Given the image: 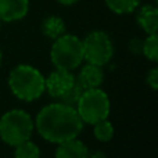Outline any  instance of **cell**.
<instances>
[{
    "mask_svg": "<svg viewBox=\"0 0 158 158\" xmlns=\"http://www.w3.org/2000/svg\"><path fill=\"white\" fill-rule=\"evenodd\" d=\"M29 10V0H0V21L22 19Z\"/></svg>",
    "mask_w": 158,
    "mask_h": 158,
    "instance_id": "8",
    "label": "cell"
},
{
    "mask_svg": "<svg viewBox=\"0 0 158 158\" xmlns=\"http://www.w3.org/2000/svg\"><path fill=\"white\" fill-rule=\"evenodd\" d=\"M147 83L153 90L158 89V69L153 68L147 75Z\"/></svg>",
    "mask_w": 158,
    "mask_h": 158,
    "instance_id": "18",
    "label": "cell"
},
{
    "mask_svg": "<svg viewBox=\"0 0 158 158\" xmlns=\"http://www.w3.org/2000/svg\"><path fill=\"white\" fill-rule=\"evenodd\" d=\"M14 158H40V150L33 142L25 140L15 146Z\"/></svg>",
    "mask_w": 158,
    "mask_h": 158,
    "instance_id": "15",
    "label": "cell"
},
{
    "mask_svg": "<svg viewBox=\"0 0 158 158\" xmlns=\"http://www.w3.org/2000/svg\"><path fill=\"white\" fill-rule=\"evenodd\" d=\"M137 24L142 27V29L144 31L147 35H153L157 33L158 29V10L156 6H143L137 13Z\"/></svg>",
    "mask_w": 158,
    "mask_h": 158,
    "instance_id": "11",
    "label": "cell"
},
{
    "mask_svg": "<svg viewBox=\"0 0 158 158\" xmlns=\"http://www.w3.org/2000/svg\"><path fill=\"white\" fill-rule=\"evenodd\" d=\"M140 0H106L107 7L115 14H129L133 13L139 7Z\"/></svg>",
    "mask_w": 158,
    "mask_h": 158,
    "instance_id": "13",
    "label": "cell"
},
{
    "mask_svg": "<svg viewBox=\"0 0 158 158\" xmlns=\"http://www.w3.org/2000/svg\"><path fill=\"white\" fill-rule=\"evenodd\" d=\"M87 147L78 140V137L58 143L56 150V158H86Z\"/></svg>",
    "mask_w": 158,
    "mask_h": 158,
    "instance_id": "10",
    "label": "cell"
},
{
    "mask_svg": "<svg viewBox=\"0 0 158 158\" xmlns=\"http://www.w3.org/2000/svg\"><path fill=\"white\" fill-rule=\"evenodd\" d=\"M0 63H2V52H0Z\"/></svg>",
    "mask_w": 158,
    "mask_h": 158,
    "instance_id": "22",
    "label": "cell"
},
{
    "mask_svg": "<svg viewBox=\"0 0 158 158\" xmlns=\"http://www.w3.org/2000/svg\"><path fill=\"white\" fill-rule=\"evenodd\" d=\"M33 129L35 121L24 110H11L0 118V139L13 147L29 140Z\"/></svg>",
    "mask_w": 158,
    "mask_h": 158,
    "instance_id": "3",
    "label": "cell"
},
{
    "mask_svg": "<svg viewBox=\"0 0 158 158\" xmlns=\"http://www.w3.org/2000/svg\"><path fill=\"white\" fill-rule=\"evenodd\" d=\"M142 53L153 63L158 61V36L157 33L147 35V38L142 42Z\"/></svg>",
    "mask_w": 158,
    "mask_h": 158,
    "instance_id": "16",
    "label": "cell"
},
{
    "mask_svg": "<svg viewBox=\"0 0 158 158\" xmlns=\"http://www.w3.org/2000/svg\"><path fill=\"white\" fill-rule=\"evenodd\" d=\"M0 25H2V21H0Z\"/></svg>",
    "mask_w": 158,
    "mask_h": 158,
    "instance_id": "23",
    "label": "cell"
},
{
    "mask_svg": "<svg viewBox=\"0 0 158 158\" xmlns=\"http://www.w3.org/2000/svg\"><path fill=\"white\" fill-rule=\"evenodd\" d=\"M50 57L56 68L67 69V71L78 68L83 61L82 40L75 35L64 33L60 38L54 39Z\"/></svg>",
    "mask_w": 158,
    "mask_h": 158,
    "instance_id": "4",
    "label": "cell"
},
{
    "mask_svg": "<svg viewBox=\"0 0 158 158\" xmlns=\"http://www.w3.org/2000/svg\"><path fill=\"white\" fill-rule=\"evenodd\" d=\"M83 46V61L89 64L104 67L111 61L114 56V46L107 33L101 31L90 32L82 40Z\"/></svg>",
    "mask_w": 158,
    "mask_h": 158,
    "instance_id": "6",
    "label": "cell"
},
{
    "mask_svg": "<svg viewBox=\"0 0 158 158\" xmlns=\"http://www.w3.org/2000/svg\"><path fill=\"white\" fill-rule=\"evenodd\" d=\"M75 83V75L71 71L56 68L47 78H44V89L52 97L60 98Z\"/></svg>",
    "mask_w": 158,
    "mask_h": 158,
    "instance_id": "7",
    "label": "cell"
},
{
    "mask_svg": "<svg viewBox=\"0 0 158 158\" xmlns=\"http://www.w3.org/2000/svg\"><path fill=\"white\" fill-rule=\"evenodd\" d=\"M8 86L13 94L22 101H33L44 92V77L32 65H17L8 75Z\"/></svg>",
    "mask_w": 158,
    "mask_h": 158,
    "instance_id": "2",
    "label": "cell"
},
{
    "mask_svg": "<svg viewBox=\"0 0 158 158\" xmlns=\"http://www.w3.org/2000/svg\"><path fill=\"white\" fill-rule=\"evenodd\" d=\"M93 133L98 142H110L114 136V126L108 119H101L93 123Z\"/></svg>",
    "mask_w": 158,
    "mask_h": 158,
    "instance_id": "14",
    "label": "cell"
},
{
    "mask_svg": "<svg viewBox=\"0 0 158 158\" xmlns=\"http://www.w3.org/2000/svg\"><path fill=\"white\" fill-rule=\"evenodd\" d=\"M35 128L44 140L50 143H61L78 137L83 129V121L78 115L75 107L60 101L43 107L36 115Z\"/></svg>",
    "mask_w": 158,
    "mask_h": 158,
    "instance_id": "1",
    "label": "cell"
},
{
    "mask_svg": "<svg viewBox=\"0 0 158 158\" xmlns=\"http://www.w3.org/2000/svg\"><path fill=\"white\" fill-rule=\"evenodd\" d=\"M86 158H107V157L101 151H87Z\"/></svg>",
    "mask_w": 158,
    "mask_h": 158,
    "instance_id": "20",
    "label": "cell"
},
{
    "mask_svg": "<svg viewBox=\"0 0 158 158\" xmlns=\"http://www.w3.org/2000/svg\"><path fill=\"white\" fill-rule=\"evenodd\" d=\"M75 81H77V83L83 90L100 87V85L103 83V81H104L103 67L87 63L86 65L82 67L78 77H75Z\"/></svg>",
    "mask_w": 158,
    "mask_h": 158,
    "instance_id": "9",
    "label": "cell"
},
{
    "mask_svg": "<svg viewBox=\"0 0 158 158\" xmlns=\"http://www.w3.org/2000/svg\"><path fill=\"white\" fill-rule=\"evenodd\" d=\"M82 93H83V89H82V87L77 83V81H75V83L72 85L71 89H68L60 98H57V100L63 104H67V106L75 107L78 103V100H79V97L82 96Z\"/></svg>",
    "mask_w": 158,
    "mask_h": 158,
    "instance_id": "17",
    "label": "cell"
},
{
    "mask_svg": "<svg viewBox=\"0 0 158 158\" xmlns=\"http://www.w3.org/2000/svg\"><path fill=\"white\" fill-rule=\"evenodd\" d=\"M57 2L61 3V4H64V6H71V4H75L78 0H57Z\"/></svg>",
    "mask_w": 158,
    "mask_h": 158,
    "instance_id": "21",
    "label": "cell"
},
{
    "mask_svg": "<svg viewBox=\"0 0 158 158\" xmlns=\"http://www.w3.org/2000/svg\"><path fill=\"white\" fill-rule=\"evenodd\" d=\"M132 53H142V42L137 40V39H133L131 42V46H129Z\"/></svg>",
    "mask_w": 158,
    "mask_h": 158,
    "instance_id": "19",
    "label": "cell"
},
{
    "mask_svg": "<svg viewBox=\"0 0 158 158\" xmlns=\"http://www.w3.org/2000/svg\"><path fill=\"white\" fill-rule=\"evenodd\" d=\"M75 110L83 123L93 125L101 119H107L110 114V98L100 87L83 90Z\"/></svg>",
    "mask_w": 158,
    "mask_h": 158,
    "instance_id": "5",
    "label": "cell"
},
{
    "mask_svg": "<svg viewBox=\"0 0 158 158\" xmlns=\"http://www.w3.org/2000/svg\"><path fill=\"white\" fill-rule=\"evenodd\" d=\"M42 31L43 33L50 39H57L60 38L61 35L65 33V24L64 21L60 18V17H47L46 19L42 24Z\"/></svg>",
    "mask_w": 158,
    "mask_h": 158,
    "instance_id": "12",
    "label": "cell"
}]
</instances>
